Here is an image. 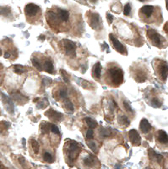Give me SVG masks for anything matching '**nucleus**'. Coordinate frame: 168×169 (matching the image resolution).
<instances>
[{
	"instance_id": "obj_21",
	"label": "nucleus",
	"mask_w": 168,
	"mask_h": 169,
	"mask_svg": "<svg viewBox=\"0 0 168 169\" xmlns=\"http://www.w3.org/2000/svg\"><path fill=\"white\" fill-rule=\"evenodd\" d=\"M85 121L86 123V124L89 126V128L91 129H95L97 127V123L95 122L94 119H92L91 118H85Z\"/></svg>"
},
{
	"instance_id": "obj_10",
	"label": "nucleus",
	"mask_w": 168,
	"mask_h": 169,
	"mask_svg": "<svg viewBox=\"0 0 168 169\" xmlns=\"http://www.w3.org/2000/svg\"><path fill=\"white\" fill-rule=\"evenodd\" d=\"M129 137L131 143L135 146H138L141 144V137L138 133V131L135 129H132L129 132Z\"/></svg>"
},
{
	"instance_id": "obj_29",
	"label": "nucleus",
	"mask_w": 168,
	"mask_h": 169,
	"mask_svg": "<svg viewBox=\"0 0 168 169\" xmlns=\"http://www.w3.org/2000/svg\"><path fill=\"white\" fill-rule=\"evenodd\" d=\"M50 131H52L53 134L55 135H58L59 134V129L55 125V124H51V127H50Z\"/></svg>"
},
{
	"instance_id": "obj_11",
	"label": "nucleus",
	"mask_w": 168,
	"mask_h": 169,
	"mask_svg": "<svg viewBox=\"0 0 168 169\" xmlns=\"http://www.w3.org/2000/svg\"><path fill=\"white\" fill-rule=\"evenodd\" d=\"M68 151L69 152V157L71 158V160L73 161L74 158H76L78 154L79 153V148L78 144L75 141H71L69 143V148H68Z\"/></svg>"
},
{
	"instance_id": "obj_39",
	"label": "nucleus",
	"mask_w": 168,
	"mask_h": 169,
	"mask_svg": "<svg viewBox=\"0 0 168 169\" xmlns=\"http://www.w3.org/2000/svg\"><path fill=\"white\" fill-rule=\"evenodd\" d=\"M101 135H102V136H109L111 135V132L108 131L107 129H102L101 130Z\"/></svg>"
},
{
	"instance_id": "obj_36",
	"label": "nucleus",
	"mask_w": 168,
	"mask_h": 169,
	"mask_svg": "<svg viewBox=\"0 0 168 169\" xmlns=\"http://www.w3.org/2000/svg\"><path fill=\"white\" fill-rule=\"evenodd\" d=\"M123 106H124V107L126 108V110L128 111V112H133V110H132V108H131V107H130V105L129 104V102H127V101H123Z\"/></svg>"
},
{
	"instance_id": "obj_9",
	"label": "nucleus",
	"mask_w": 168,
	"mask_h": 169,
	"mask_svg": "<svg viewBox=\"0 0 168 169\" xmlns=\"http://www.w3.org/2000/svg\"><path fill=\"white\" fill-rule=\"evenodd\" d=\"M89 24L91 27L94 30H99L101 26V18L96 13H92L89 18Z\"/></svg>"
},
{
	"instance_id": "obj_44",
	"label": "nucleus",
	"mask_w": 168,
	"mask_h": 169,
	"mask_svg": "<svg viewBox=\"0 0 168 169\" xmlns=\"http://www.w3.org/2000/svg\"><path fill=\"white\" fill-rule=\"evenodd\" d=\"M45 37H44V36H41V37H39V39H41V40H44V39H45Z\"/></svg>"
},
{
	"instance_id": "obj_46",
	"label": "nucleus",
	"mask_w": 168,
	"mask_h": 169,
	"mask_svg": "<svg viewBox=\"0 0 168 169\" xmlns=\"http://www.w3.org/2000/svg\"><path fill=\"white\" fill-rule=\"evenodd\" d=\"M3 167V166H2V164H1V162H0V168H2Z\"/></svg>"
},
{
	"instance_id": "obj_30",
	"label": "nucleus",
	"mask_w": 168,
	"mask_h": 169,
	"mask_svg": "<svg viewBox=\"0 0 168 169\" xmlns=\"http://www.w3.org/2000/svg\"><path fill=\"white\" fill-rule=\"evenodd\" d=\"M9 14V8H5V7H0V14Z\"/></svg>"
},
{
	"instance_id": "obj_40",
	"label": "nucleus",
	"mask_w": 168,
	"mask_h": 169,
	"mask_svg": "<svg viewBox=\"0 0 168 169\" xmlns=\"http://www.w3.org/2000/svg\"><path fill=\"white\" fill-rule=\"evenodd\" d=\"M164 31L166 34H168V22H166L164 25Z\"/></svg>"
},
{
	"instance_id": "obj_12",
	"label": "nucleus",
	"mask_w": 168,
	"mask_h": 169,
	"mask_svg": "<svg viewBox=\"0 0 168 169\" xmlns=\"http://www.w3.org/2000/svg\"><path fill=\"white\" fill-rule=\"evenodd\" d=\"M139 129H140V131L145 135H148L153 130V128L151 126V124L149 123V121L147 120L146 118H143L142 120L140 121Z\"/></svg>"
},
{
	"instance_id": "obj_18",
	"label": "nucleus",
	"mask_w": 168,
	"mask_h": 169,
	"mask_svg": "<svg viewBox=\"0 0 168 169\" xmlns=\"http://www.w3.org/2000/svg\"><path fill=\"white\" fill-rule=\"evenodd\" d=\"M44 70L48 72V74H53L54 73V67L51 60H45L43 64Z\"/></svg>"
},
{
	"instance_id": "obj_38",
	"label": "nucleus",
	"mask_w": 168,
	"mask_h": 169,
	"mask_svg": "<svg viewBox=\"0 0 168 169\" xmlns=\"http://www.w3.org/2000/svg\"><path fill=\"white\" fill-rule=\"evenodd\" d=\"M107 18L108 23L111 25L112 23V21H113V16H112V14H111L110 13H107Z\"/></svg>"
},
{
	"instance_id": "obj_13",
	"label": "nucleus",
	"mask_w": 168,
	"mask_h": 169,
	"mask_svg": "<svg viewBox=\"0 0 168 169\" xmlns=\"http://www.w3.org/2000/svg\"><path fill=\"white\" fill-rule=\"evenodd\" d=\"M148 78V71H147L146 68H142L137 70L135 74V80L138 81V83H142L145 82Z\"/></svg>"
},
{
	"instance_id": "obj_19",
	"label": "nucleus",
	"mask_w": 168,
	"mask_h": 169,
	"mask_svg": "<svg viewBox=\"0 0 168 169\" xmlns=\"http://www.w3.org/2000/svg\"><path fill=\"white\" fill-rule=\"evenodd\" d=\"M151 105L153 107L158 108V107H161V105H162V101H161V100H160L159 97H153L151 101Z\"/></svg>"
},
{
	"instance_id": "obj_3",
	"label": "nucleus",
	"mask_w": 168,
	"mask_h": 169,
	"mask_svg": "<svg viewBox=\"0 0 168 169\" xmlns=\"http://www.w3.org/2000/svg\"><path fill=\"white\" fill-rule=\"evenodd\" d=\"M155 74L160 81L165 83L168 78V63L165 60L156 59L153 61Z\"/></svg>"
},
{
	"instance_id": "obj_2",
	"label": "nucleus",
	"mask_w": 168,
	"mask_h": 169,
	"mask_svg": "<svg viewBox=\"0 0 168 169\" xmlns=\"http://www.w3.org/2000/svg\"><path fill=\"white\" fill-rule=\"evenodd\" d=\"M147 37L149 41L154 46H156L160 49L166 48L168 46V42L166 39L160 35L155 30L149 29L147 30Z\"/></svg>"
},
{
	"instance_id": "obj_22",
	"label": "nucleus",
	"mask_w": 168,
	"mask_h": 169,
	"mask_svg": "<svg viewBox=\"0 0 168 169\" xmlns=\"http://www.w3.org/2000/svg\"><path fill=\"white\" fill-rule=\"evenodd\" d=\"M50 127H51V123L48 122H42L41 124V129L43 134H48L49 130H50Z\"/></svg>"
},
{
	"instance_id": "obj_16",
	"label": "nucleus",
	"mask_w": 168,
	"mask_h": 169,
	"mask_svg": "<svg viewBox=\"0 0 168 169\" xmlns=\"http://www.w3.org/2000/svg\"><path fill=\"white\" fill-rule=\"evenodd\" d=\"M101 65L100 63H96L92 69V75L96 80H99L101 78Z\"/></svg>"
},
{
	"instance_id": "obj_34",
	"label": "nucleus",
	"mask_w": 168,
	"mask_h": 169,
	"mask_svg": "<svg viewBox=\"0 0 168 169\" xmlns=\"http://www.w3.org/2000/svg\"><path fill=\"white\" fill-rule=\"evenodd\" d=\"M93 129L90 128V129H88L86 132V137L87 139H92L93 138Z\"/></svg>"
},
{
	"instance_id": "obj_42",
	"label": "nucleus",
	"mask_w": 168,
	"mask_h": 169,
	"mask_svg": "<svg viewBox=\"0 0 168 169\" xmlns=\"http://www.w3.org/2000/svg\"><path fill=\"white\" fill-rule=\"evenodd\" d=\"M9 57H10V54H9V53H6L5 54V59H9Z\"/></svg>"
},
{
	"instance_id": "obj_27",
	"label": "nucleus",
	"mask_w": 168,
	"mask_h": 169,
	"mask_svg": "<svg viewBox=\"0 0 168 169\" xmlns=\"http://www.w3.org/2000/svg\"><path fill=\"white\" fill-rule=\"evenodd\" d=\"M43 159L45 161H47V162H49V163H51L53 161V157L49 153V152H46V153H44L43 155Z\"/></svg>"
},
{
	"instance_id": "obj_17",
	"label": "nucleus",
	"mask_w": 168,
	"mask_h": 169,
	"mask_svg": "<svg viewBox=\"0 0 168 169\" xmlns=\"http://www.w3.org/2000/svg\"><path fill=\"white\" fill-rule=\"evenodd\" d=\"M149 156H150L151 158H153V160H155L158 163H162L163 162V156L161 155L156 154L152 149H150V151H149Z\"/></svg>"
},
{
	"instance_id": "obj_41",
	"label": "nucleus",
	"mask_w": 168,
	"mask_h": 169,
	"mask_svg": "<svg viewBox=\"0 0 168 169\" xmlns=\"http://www.w3.org/2000/svg\"><path fill=\"white\" fill-rule=\"evenodd\" d=\"M20 163H21L22 165H24V163L26 162V160H25V158H24V157L20 156Z\"/></svg>"
},
{
	"instance_id": "obj_15",
	"label": "nucleus",
	"mask_w": 168,
	"mask_h": 169,
	"mask_svg": "<svg viewBox=\"0 0 168 169\" xmlns=\"http://www.w3.org/2000/svg\"><path fill=\"white\" fill-rule=\"evenodd\" d=\"M58 19L60 20L61 21L63 22H65L69 20V14L67 10H64V9H61V8H58Z\"/></svg>"
},
{
	"instance_id": "obj_33",
	"label": "nucleus",
	"mask_w": 168,
	"mask_h": 169,
	"mask_svg": "<svg viewBox=\"0 0 168 169\" xmlns=\"http://www.w3.org/2000/svg\"><path fill=\"white\" fill-rule=\"evenodd\" d=\"M84 161H85V164H91V163L93 162V157H91V156H88L87 157L85 158V160Z\"/></svg>"
},
{
	"instance_id": "obj_47",
	"label": "nucleus",
	"mask_w": 168,
	"mask_h": 169,
	"mask_svg": "<svg viewBox=\"0 0 168 169\" xmlns=\"http://www.w3.org/2000/svg\"><path fill=\"white\" fill-rule=\"evenodd\" d=\"M138 1H140V2H145V1H146V0H138Z\"/></svg>"
},
{
	"instance_id": "obj_7",
	"label": "nucleus",
	"mask_w": 168,
	"mask_h": 169,
	"mask_svg": "<svg viewBox=\"0 0 168 169\" xmlns=\"http://www.w3.org/2000/svg\"><path fill=\"white\" fill-rule=\"evenodd\" d=\"M109 38H110V40H111V42H112V45L114 46V48L116 49L118 53H120L121 54H127V50H126V48H125V46L121 43L112 34H110V36H109Z\"/></svg>"
},
{
	"instance_id": "obj_45",
	"label": "nucleus",
	"mask_w": 168,
	"mask_h": 169,
	"mask_svg": "<svg viewBox=\"0 0 168 169\" xmlns=\"http://www.w3.org/2000/svg\"><path fill=\"white\" fill-rule=\"evenodd\" d=\"M38 100H39L38 98H36V99H34V101H35V102H36V101H38Z\"/></svg>"
},
{
	"instance_id": "obj_37",
	"label": "nucleus",
	"mask_w": 168,
	"mask_h": 169,
	"mask_svg": "<svg viewBox=\"0 0 168 169\" xmlns=\"http://www.w3.org/2000/svg\"><path fill=\"white\" fill-rule=\"evenodd\" d=\"M0 127L2 129H7L9 127V123L8 122H1L0 123Z\"/></svg>"
},
{
	"instance_id": "obj_28",
	"label": "nucleus",
	"mask_w": 168,
	"mask_h": 169,
	"mask_svg": "<svg viewBox=\"0 0 168 169\" xmlns=\"http://www.w3.org/2000/svg\"><path fill=\"white\" fill-rule=\"evenodd\" d=\"M131 10H132V8H131V5L129 4H127L126 5L124 6V9H123V13H124V15L126 16H129L130 14V13H131Z\"/></svg>"
},
{
	"instance_id": "obj_25",
	"label": "nucleus",
	"mask_w": 168,
	"mask_h": 169,
	"mask_svg": "<svg viewBox=\"0 0 168 169\" xmlns=\"http://www.w3.org/2000/svg\"><path fill=\"white\" fill-rule=\"evenodd\" d=\"M31 143V146L33 149V151L35 152V154H38L39 152V144L37 141H36L35 139H31L30 140Z\"/></svg>"
},
{
	"instance_id": "obj_6",
	"label": "nucleus",
	"mask_w": 168,
	"mask_h": 169,
	"mask_svg": "<svg viewBox=\"0 0 168 169\" xmlns=\"http://www.w3.org/2000/svg\"><path fill=\"white\" fill-rule=\"evenodd\" d=\"M63 44H64V47L65 53L66 54L69 55L70 57H74L76 53V45L75 43L70 40H64L63 41Z\"/></svg>"
},
{
	"instance_id": "obj_32",
	"label": "nucleus",
	"mask_w": 168,
	"mask_h": 169,
	"mask_svg": "<svg viewBox=\"0 0 168 169\" xmlns=\"http://www.w3.org/2000/svg\"><path fill=\"white\" fill-rule=\"evenodd\" d=\"M67 95H68V93H67V91L65 90V89H61L60 91H59V96H60L62 98H67Z\"/></svg>"
},
{
	"instance_id": "obj_14",
	"label": "nucleus",
	"mask_w": 168,
	"mask_h": 169,
	"mask_svg": "<svg viewBox=\"0 0 168 169\" xmlns=\"http://www.w3.org/2000/svg\"><path fill=\"white\" fill-rule=\"evenodd\" d=\"M45 115L52 121H61L63 119V114L60 113H58L53 109L48 110L45 113Z\"/></svg>"
},
{
	"instance_id": "obj_35",
	"label": "nucleus",
	"mask_w": 168,
	"mask_h": 169,
	"mask_svg": "<svg viewBox=\"0 0 168 169\" xmlns=\"http://www.w3.org/2000/svg\"><path fill=\"white\" fill-rule=\"evenodd\" d=\"M60 72L62 73V75H63V78H64V80L66 83H69V78H68V76H67V73H66L64 70H63V69H61Z\"/></svg>"
},
{
	"instance_id": "obj_26",
	"label": "nucleus",
	"mask_w": 168,
	"mask_h": 169,
	"mask_svg": "<svg viewBox=\"0 0 168 169\" xmlns=\"http://www.w3.org/2000/svg\"><path fill=\"white\" fill-rule=\"evenodd\" d=\"M31 61H32V64H33V66H34L36 69H38L39 71H42V65H41V63L39 62V60H37L36 59H31Z\"/></svg>"
},
{
	"instance_id": "obj_31",
	"label": "nucleus",
	"mask_w": 168,
	"mask_h": 169,
	"mask_svg": "<svg viewBox=\"0 0 168 169\" xmlns=\"http://www.w3.org/2000/svg\"><path fill=\"white\" fill-rule=\"evenodd\" d=\"M87 145L89 146V148L92 150L94 152H96V145H95V143L94 142H88L87 143Z\"/></svg>"
},
{
	"instance_id": "obj_1",
	"label": "nucleus",
	"mask_w": 168,
	"mask_h": 169,
	"mask_svg": "<svg viewBox=\"0 0 168 169\" xmlns=\"http://www.w3.org/2000/svg\"><path fill=\"white\" fill-rule=\"evenodd\" d=\"M139 16L144 22L159 25L163 21L162 13L160 7L152 5H145L139 9Z\"/></svg>"
},
{
	"instance_id": "obj_5",
	"label": "nucleus",
	"mask_w": 168,
	"mask_h": 169,
	"mask_svg": "<svg viewBox=\"0 0 168 169\" xmlns=\"http://www.w3.org/2000/svg\"><path fill=\"white\" fill-rule=\"evenodd\" d=\"M155 142L161 150L168 149V134L164 130H158L155 133Z\"/></svg>"
},
{
	"instance_id": "obj_8",
	"label": "nucleus",
	"mask_w": 168,
	"mask_h": 169,
	"mask_svg": "<svg viewBox=\"0 0 168 169\" xmlns=\"http://www.w3.org/2000/svg\"><path fill=\"white\" fill-rule=\"evenodd\" d=\"M40 12V7L36 4H28L25 7V14L27 17L36 16Z\"/></svg>"
},
{
	"instance_id": "obj_43",
	"label": "nucleus",
	"mask_w": 168,
	"mask_h": 169,
	"mask_svg": "<svg viewBox=\"0 0 168 169\" xmlns=\"http://www.w3.org/2000/svg\"><path fill=\"white\" fill-rule=\"evenodd\" d=\"M166 9L168 11V0H166Z\"/></svg>"
},
{
	"instance_id": "obj_48",
	"label": "nucleus",
	"mask_w": 168,
	"mask_h": 169,
	"mask_svg": "<svg viewBox=\"0 0 168 169\" xmlns=\"http://www.w3.org/2000/svg\"><path fill=\"white\" fill-rule=\"evenodd\" d=\"M1 54H2V50L0 49V56H1Z\"/></svg>"
},
{
	"instance_id": "obj_24",
	"label": "nucleus",
	"mask_w": 168,
	"mask_h": 169,
	"mask_svg": "<svg viewBox=\"0 0 168 169\" xmlns=\"http://www.w3.org/2000/svg\"><path fill=\"white\" fill-rule=\"evenodd\" d=\"M14 71L15 72L16 74H18V75H22L23 73H25L26 69L21 65H14Z\"/></svg>"
},
{
	"instance_id": "obj_23",
	"label": "nucleus",
	"mask_w": 168,
	"mask_h": 169,
	"mask_svg": "<svg viewBox=\"0 0 168 169\" xmlns=\"http://www.w3.org/2000/svg\"><path fill=\"white\" fill-rule=\"evenodd\" d=\"M64 107L65 109H67L69 112H72L73 113V106L72 104V102L68 100V99H66L65 98V101H64Z\"/></svg>"
},
{
	"instance_id": "obj_4",
	"label": "nucleus",
	"mask_w": 168,
	"mask_h": 169,
	"mask_svg": "<svg viewBox=\"0 0 168 169\" xmlns=\"http://www.w3.org/2000/svg\"><path fill=\"white\" fill-rule=\"evenodd\" d=\"M108 75L114 86H118L123 81V72L120 68L113 67L109 69Z\"/></svg>"
},
{
	"instance_id": "obj_20",
	"label": "nucleus",
	"mask_w": 168,
	"mask_h": 169,
	"mask_svg": "<svg viewBox=\"0 0 168 169\" xmlns=\"http://www.w3.org/2000/svg\"><path fill=\"white\" fill-rule=\"evenodd\" d=\"M118 123H120L121 125H123V126L126 127H128L130 124L129 120L124 115H120L118 117Z\"/></svg>"
}]
</instances>
